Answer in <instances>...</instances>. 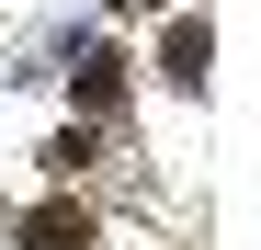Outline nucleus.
I'll use <instances>...</instances> for the list:
<instances>
[{"label": "nucleus", "mask_w": 261, "mask_h": 250, "mask_svg": "<svg viewBox=\"0 0 261 250\" xmlns=\"http://www.w3.org/2000/svg\"><path fill=\"white\" fill-rule=\"evenodd\" d=\"M23 250H91V205H80V193L34 205V216H23Z\"/></svg>", "instance_id": "1"}, {"label": "nucleus", "mask_w": 261, "mask_h": 250, "mask_svg": "<svg viewBox=\"0 0 261 250\" xmlns=\"http://www.w3.org/2000/svg\"><path fill=\"white\" fill-rule=\"evenodd\" d=\"M68 91L91 103V114H114V103H125V57H114V46H68Z\"/></svg>", "instance_id": "2"}, {"label": "nucleus", "mask_w": 261, "mask_h": 250, "mask_svg": "<svg viewBox=\"0 0 261 250\" xmlns=\"http://www.w3.org/2000/svg\"><path fill=\"white\" fill-rule=\"evenodd\" d=\"M204 57H216V34H204V12H182V23H170V46H159L170 91H204Z\"/></svg>", "instance_id": "3"}, {"label": "nucleus", "mask_w": 261, "mask_h": 250, "mask_svg": "<svg viewBox=\"0 0 261 250\" xmlns=\"http://www.w3.org/2000/svg\"><path fill=\"white\" fill-rule=\"evenodd\" d=\"M46 171H57V182H80V171H91V137H80V125H68V137H46Z\"/></svg>", "instance_id": "4"}, {"label": "nucleus", "mask_w": 261, "mask_h": 250, "mask_svg": "<svg viewBox=\"0 0 261 250\" xmlns=\"http://www.w3.org/2000/svg\"><path fill=\"white\" fill-rule=\"evenodd\" d=\"M159 12H170V0H159Z\"/></svg>", "instance_id": "5"}]
</instances>
